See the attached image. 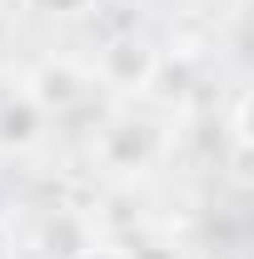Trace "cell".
<instances>
[{
	"label": "cell",
	"mask_w": 254,
	"mask_h": 259,
	"mask_svg": "<svg viewBox=\"0 0 254 259\" xmlns=\"http://www.w3.org/2000/svg\"><path fill=\"white\" fill-rule=\"evenodd\" d=\"M25 5H35V10H55V15H75V10L90 5V0H25Z\"/></svg>",
	"instance_id": "cell-1"
}]
</instances>
